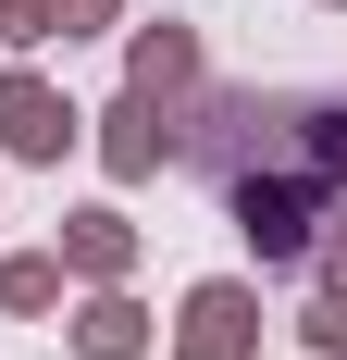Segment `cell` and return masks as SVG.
<instances>
[{"label":"cell","instance_id":"4","mask_svg":"<svg viewBox=\"0 0 347 360\" xmlns=\"http://www.w3.org/2000/svg\"><path fill=\"white\" fill-rule=\"evenodd\" d=\"M100 162H112L124 186H149V174H162V162H174V124H162V100H137V87H124V100L100 112Z\"/></svg>","mask_w":347,"mask_h":360},{"label":"cell","instance_id":"11","mask_svg":"<svg viewBox=\"0 0 347 360\" xmlns=\"http://www.w3.org/2000/svg\"><path fill=\"white\" fill-rule=\"evenodd\" d=\"M87 25H112V0H63V37H87Z\"/></svg>","mask_w":347,"mask_h":360},{"label":"cell","instance_id":"9","mask_svg":"<svg viewBox=\"0 0 347 360\" xmlns=\"http://www.w3.org/2000/svg\"><path fill=\"white\" fill-rule=\"evenodd\" d=\"M298 335H310V348H322V360H347V274H335V286H322V298H310V323H298Z\"/></svg>","mask_w":347,"mask_h":360},{"label":"cell","instance_id":"8","mask_svg":"<svg viewBox=\"0 0 347 360\" xmlns=\"http://www.w3.org/2000/svg\"><path fill=\"white\" fill-rule=\"evenodd\" d=\"M0 311H63V261H50V249H13V261H0Z\"/></svg>","mask_w":347,"mask_h":360},{"label":"cell","instance_id":"3","mask_svg":"<svg viewBox=\"0 0 347 360\" xmlns=\"http://www.w3.org/2000/svg\"><path fill=\"white\" fill-rule=\"evenodd\" d=\"M74 124H87V112H74V100H50L37 75H0V149H13V162H63V149H74Z\"/></svg>","mask_w":347,"mask_h":360},{"label":"cell","instance_id":"5","mask_svg":"<svg viewBox=\"0 0 347 360\" xmlns=\"http://www.w3.org/2000/svg\"><path fill=\"white\" fill-rule=\"evenodd\" d=\"M50 261H63V274H87V286H112V274L137 261V224H124V212H74Z\"/></svg>","mask_w":347,"mask_h":360},{"label":"cell","instance_id":"7","mask_svg":"<svg viewBox=\"0 0 347 360\" xmlns=\"http://www.w3.org/2000/svg\"><path fill=\"white\" fill-rule=\"evenodd\" d=\"M74 348H87V360H137V348H149V311H137L124 286H100L87 311H74Z\"/></svg>","mask_w":347,"mask_h":360},{"label":"cell","instance_id":"2","mask_svg":"<svg viewBox=\"0 0 347 360\" xmlns=\"http://www.w3.org/2000/svg\"><path fill=\"white\" fill-rule=\"evenodd\" d=\"M248 348H261V298H248L236 274L186 286V335H174V360H248Z\"/></svg>","mask_w":347,"mask_h":360},{"label":"cell","instance_id":"10","mask_svg":"<svg viewBox=\"0 0 347 360\" xmlns=\"http://www.w3.org/2000/svg\"><path fill=\"white\" fill-rule=\"evenodd\" d=\"M0 37L37 50V37H63V0H0Z\"/></svg>","mask_w":347,"mask_h":360},{"label":"cell","instance_id":"6","mask_svg":"<svg viewBox=\"0 0 347 360\" xmlns=\"http://www.w3.org/2000/svg\"><path fill=\"white\" fill-rule=\"evenodd\" d=\"M124 87H137V100H186V87H199V37H186V25H149L137 63H124Z\"/></svg>","mask_w":347,"mask_h":360},{"label":"cell","instance_id":"1","mask_svg":"<svg viewBox=\"0 0 347 360\" xmlns=\"http://www.w3.org/2000/svg\"><path fill=\"white\" fill-rule=\"evenodd\" d=\"M223 199H236V224H248V249H261V261H298V249H310V224H322V186H285V174H236Z\"/></svg>","mask_w":347,"mask_h":360},{"label":"cell","instance_id":"12","mask_svg":"<svg viewBox=\"0 0 347 360\" xmlns=\"http://www.w3.org/2000/svg\"><path fill=\"white\" fill-rule=\"evenodd\" d=\"M335 13H347V0H335Z\"/></svg>","mask_w":347,"mask_h":360}]
</instances>
